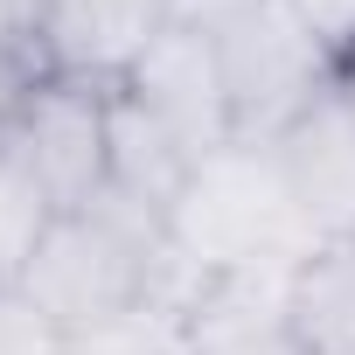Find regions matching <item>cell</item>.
<instances>
[{
    "mask_svg": "<svg viewBox=\"0 0 355 355\" xmlns=\"http://www.w3.org/2000/svg\"><path fill=\"white\" fill-rule=\"evenodd\" d=\"M119 91H125L153 125H167L174 139L196 153V160H209V153L237 146L230 98H223V70H216V49H209V35H202V28H189V21H167V28L146 42V56L119 77Z\"/></svg>",
    "mask_w": 355,
    "mask_h": 355,
    "instance_id": "obj_6",
    "label": "cell"
},
{
    "mask_svg": "<svg viewBox=\"0 0 355 355\" xmlns=\"http://www.w3.org/2000/svg\"><path fill=\"white\" fill-rule=\"evenodd\" d=\"M286 327L300 355H355V237L313 244L286 293Z\"/></svg>",
    "mask_w": 355,
    "mask_h": 355,
    "instance_id": "obj_8",
    "label": "cell"
},
{
    "mask_svg": "<svg viewBox=\"0 0 355 355\" xmlns=\"http://www.w3.org/2000/svg\"><path fill=\"white\" fill-rule=\"evenodd\" d=\"M49 223H56L49 196L28 182L15 160H0V279H8V286H15L21 265L35 258V244L49 237Z\"/></svg>",
    "mask_w": 355,
    "mask_h": 355,
    "instance_id": "obj_9",
    "label": "cell"
},
{
    "mask_svg": "<svg viewBox=\"0 0 355 355\" xmlns=\"http://www.w3.org/2000/svg\"><path fill=\"white\" fill-rule=\"evenodd\" d=\"M160 265H167V223L119 196H98L91 209H63L49 223V237L21 265L15 293L63 341H84V334L132 327L153 306Z\"/></svg>",
    "mask_w": 355,
    "mask_h": 355,
    "instance_id": "obj_1",
    "label": "cell"
},
{
    "mask_svg": "<svg viewBox=\"0 0 355 355\" xmlns=\"http://www.w3.org/2000/svg\"><path fill=\"white\" fill-rule=\"evenodd\" d=\"M334 84H341V91H348V98H355V49H348V56H341V63H334Z\"/></svg>",
    "mask_w": 355,
    "mask_h": 355,
    "instance_id": "obj_13",
    "label": "cell"
},
{
    "mask_svg": "<svg viewBox=\"0 0 355 355\" xmlns=\"http://www.w3.org/2000/svg\"><path fill=\"white\" fill-rule=\"evenodd\" d=\"M174 21L209 35L244 146L279 139L320 91H334V56L293 0H174Z\"/></svg>",
    "mask_w": 355,
    "mask_h": 355,
    "instance_id": "obj_2",
    "label": "cell"
},
{
    "mask_svg": "<svg viewBox=\"0 0 355 355\" xmlns=\"http://www.w3.org/2000/svg\"><path fill=\"white\" fill-rule=\"evenodd\" d=\"M167 237L189 265L202 272H251V265H300L313 251L306 223L293 216L286 189H279V167L265 146H223L209 153L182 202L167 216Z\"/></svg>",
    "mask_w": 355,
    "mask_h": 355,
    "instance_id": "obj_3",
    "label": "cell"
},
{
    "mask_svg": "<svg viewBox=\"0 0 355 355\" xmlns=\"http://www.w3.org/2000/svg\"><path fill=\"white\" fill-rule=\"evenodd\" d=\"M167 21H174V0H49L28 70L119 84Z\"/></svg>",
    "mask_w": 355,
    "mask_h": 355,
    "instance_id": "obj_7",
    "label": "cell"
},
{
    "mask_svg": "<svg viewBox=\"0 0 355 355\" xmlns=\"http://www.w3.org/2000/svg\"><path fill=\"white\" fill-rule=\"evenodd\" d=\"M0 160H15L49 209H91L112 182V84L28 70L0 105Z\"/></svg>",
    "mask_w": 355,
    "mask_h": 355,
    "instance_id": "obj_4",
    "label": "cell"
},
{
    "mask_svg": "<svg viewBox=\"0 0 355 355\" xmlns=\"http://www.w3.org/2000/svg\"><path fill=\"white\" fill-rule=\"evenodd\" d=\"M0 293H8V279H0Z\"/></svg>",
    "mask_w": 355,
    "mask_h": 355,
    "instance_id": "obj_14",
    "label": "cell"
},
{
    "mask_svg": "<svg viewBox=\"0 0 355 355\" xmlns=\"http://www.w3.org/2000/svg\"><path fill=\"white\" fill-rule=\"evenodd\" d=\"M42 8H49V0H0V77H28Z\"/></svg>",
    "mask_w": 355,
    "mask_h": 355,
    "instance_id": "obj_11",
    "label": "cell"
},
{
    "mask_svg": "<svg viewBox=\"0 0 355 355\" xmlns=\"http://www.w3.org/2000/svg\"><path fill=\"white\" fill-rule=\"evenodd\" d=\"M265 153L313 244L355 237V98L341 84L320 91L279 139H265Z\"/></svg>",
    "mask_w": 355,
    "mask_h": 355,
    "instance_id": "obj_5",
    "label": "cell"
},
{
    "mask_svg": "<svg viewBox=\"0 0 355 355\" xmlns=\"http://www.w3.org/2000/svg\"><path fill=\"white\" fill-rule=\"evenodd\" d=\"M63 348H70V341H63L15 286L0 293V355H63Z\"/></svg>",
    "mask_w": 355,
    "mask_h": 355,
    "instance_id": "obj_10",
    "label": "cell"
},
{
    "mask_svg": "<svg viewBox=\"0 0 355 355\" xmlns=\"http://www.w3.org/2000/svg\"><path fill=\"white\" fill-rule=\"evenodd\" d=\"M63 355H182V341H174L160 320H132V327H112V334H84Z\"/></svg>",
    "mask_w": 355,
    "mask_h": 355,
    "instance_id": "obj_12",
    "label": "cell"
}]
</instances>
